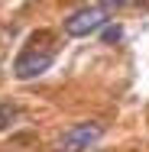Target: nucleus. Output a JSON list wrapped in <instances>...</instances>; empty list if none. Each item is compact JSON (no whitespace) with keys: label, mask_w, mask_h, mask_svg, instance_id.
I'll return each instance as SVG.
<instances>
[{"label":"nucleus","mask_w":149,"mask_h":152,"mask_svg":"<svg viewBox=\"0 0 149 152\" xmlns=\"http://www.w3.org/2000/svg\"><path fill=\"white\" fill-rule=\"evenodd\" d=\"M52 61H55V49H39V45L29 39V45H26V49L16 55V61H13V75H16L20 81H29V78H39L42 71H49Z\"/></svg>","instance_id":"obj_1"},{"label":"nucleus","mask_w":149,"mask_h":152,"mask_svg":"<svg viewBox=\"0 0 149 152\" xmlns=\"http://www.w3.org/2000/svg\"><path fill=\"white\" fill-rule=\"evenodd\" d=\"M101 136H104V123H94V120L75 123L71 129H65V133L59 136L55 152H84V149H91Z\"/></svg>","instance_id":"obj_2"},{"label":"nucleus","mask_w":149,"mask_h":152,"mask_svg":"<svg viewBox=\"0 0 149 152\" xmlns=\"http://www.w3.org/2000/svg\"><path fill=\"white\" fill-rule=\"evenodd\" d=\"M107 20H110V13H107L104 7H81V10H75V13L65 20V36H75V39L91 36V32L101 29Z\"/></svg>","instance_id":"obj_3"},{"label":"nucleus","mask_w":149,"mask_h":152,"mask_svg":"<svg viewBox=\"0 0 149 152\" xmlns=\"http://www.w3.org/2000/svg\"><path fill=\"white\" fill-rule=\"evenodd\" d=\"M16 117H20V107L16 104H0V129H7Z\"/></svg>","instance_id":"obj_4"},{"label":"nucleus","mask_w":149,"mask_h":152,"mask_svg":"<svg viewBox=\"0 0 149 152\" xmlns=\"http://www.w3.org/2000/svg\"><path fill=\"white\" fill-rule=\"evenodd\" d=\"M120 36H123V29L120 26H110V29H104V42H117Z\"/></svg>","instance_id":"obj_5"}]
</instances>
